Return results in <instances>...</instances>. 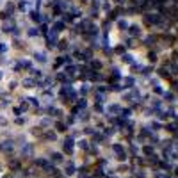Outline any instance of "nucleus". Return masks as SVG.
<instances>
[{"instance_id": "5", "label": "nucleus", "mask_w": 178, "mask_h": 178, "mask_svg": "<svg viewBox=\"0 0 178 178\" xmlns=\"http://www.w3.org/2000/svg\"><path fill=\"white\" fill-rule=\"evenodd\" d=\"M0 148H2L4 152H11V150H12V143H11V141H5L4 144H0Z\"/></svg>"}, {"instance_id": "1", "label": "nucleus", "mask_w": 178, "mask_h": 178, "mask_svg": "<svg viewBox=\"0 0 178 178\" xmlns=\"http://www.w3.org/2000/svg\"><path fill=\"white\" fill-rule=\"evenodd\" d=\"M112 150L118 153V159H119V160H125V159H127V153H125L123 146H119V144H114V146H112Z\"/></svg>"}, {"instance_id": "31", "label": "nucleus", "mask_w": 178, "mask_h": 178, "mask_svg": "<svg viewBox=\"0 0 178 178\" xmlns=\"http://www.w3.org/2000/svg\"><path fill=\"white\" fill-rule=\"evenodd\" d=\"M157 178H168V177H166V175H162V173H159V175H157Z\"/></svg>"}, {"instance_id": "10", "label": "nucleus", "mask_w": 178, "mask_h": 178, "mask_svg": "<svg viewBox=\"0 0 178 178\" xmlns=\"http://www.w3.org/2000/svg\"><path fill=\"white\" fill-rule=\"evenodd\" d=\"M52 160L53 162H62V155L61 153H52Z\"/></svg>"}, {"instance_id": "3", "label": "nucleus", "mask_w": 178, "mask_h": 178, "mask_svg": "<svg viewBox=\"0 0 178 178\" xmlns=\"http://www.w3.org/2000/svg\"><path fill=\"white\" fill-rule=\"evenodd\" d=\"M46 39H48V43L50 45H55V39H57V32H48V36H46Z\"/></svg>"}, {"instance_id": "23", "label": "nucleus", "mask_w": 178, "mask_h": 178, "mask_svg": "<svg viewBox=\"0 0 178 178\" xmlns=\"http://www.w3.org/2000/svg\"><path fill=\"white\" fill-rule=\"evenodd\" d=\"M144 153H146V155H152V153H153V150H152V148H144Z\"/></svg>"}, {"instance_id": "33", "label": "nucleus", "mask_w": 178, "mask_h": 178, "mask_svg": "<svg viewBox=\"0 0 178 178\" xmlns=\"http://www.w3.org/2000/svg\"><path fill=\"white\" fill-rule=\"evenodd\" d=\"M2 77H4V73H2V71H0V80H2Z\"/></svg>"}, {"instance_id": "24", "label": "nucleus", "mask_w": 178, "mask_h": 178, "mask_svg": "<svg viewBox=\"0 0 178 178\" xmlns=\"http://www.w3.org/2000/svg\"><path fill=\"white\" fill-rule=\"evenodd\" d=\"M57 80H61V82H64V80H66V77H64V75H57Z\"/></svg>"}, {"instance_id": "12", "label": "nucleus", "mask_w": 178, "mask_h": 178, "mask_svg": "<svg viewBox=\"0 0 178 178\" xmlns=\"http://www.w3.org/2000/svg\"><path fill=\"white\" fill-rule=\"evenodd\" d=\"M123 61H125V62H130V64H132V62H134V55L127 53V55H123Z\"/></svg>"}, {"instance_id": "22", "label": "nucleus", "mask_w": 178, "mask_h": 178, "mask_svg": "<svg viewBox=\"0 0 178 178\" xmlns=\"http://www.w3.org/2000/svg\"><path fill=\"white\" fill-rule=\"evenodd\" d=\"M29 36H37V30H36V29H30V30H29Z\"/></svg>"}, {"instance_id": "7", "label": "nucleus", "mask_w": 178, "mask_h": 178, "mask_svg": "<svg viewBox=\"0 0 178 178\" xmlns=\"http://www.w3.org/2000/svg\"><path fill=\"white\" fill-rule=\"evenodd\" d=\"M139 32H141V30H139L137 25H132V27H130V34H132V36H139Z\"/></svg>"}, {"instance_id": "4", "label": "nucleus", "mask_w": 178, "mask_h": 178, "mask_svg": "<svg viewBox=\"0 0 178 178\" xmlns=\"http://www.w3.org/2000/svg\"><path fill=\"white\" fill-rule=\"evenodd\" d=\"M61 30H64V23H62V21H55V23H53V32L59 34Z\"/></svg>"}, {"instance_id": "19", "label": "nucleus", "mask_w": 178, "mask_h": 178, "mask_svg": "<svg viewBox=\"0 0 178 178\" xmlns=\"http://www.w3.org/2000/svg\"><path fill=\"white\" fill-rule=\"evenodd\" d=\"M64 61H66L64 57H61V59H57V61H55V68H57V66H61V64H62Z\"/></svg>"}, {"instance_id": "18", "label": "nucleus", "mask_w": 178, "mask_h": 178, "mask_svg": "<svg viewBox=\"0 0 178 178\" xmlns=\"http://www.w3.org/2000/svg\"><path fill=\"white\" fill-rule=\"evenodd\" d=\"M55 128H57L59 132H64V130H66V127H64L62 123H57V125H55Z\"/></svg>"}, {"instance_id": "32", "label": "nucleus", "mask_w": 178, "mask_h": 178, "mask_svg": "<svg viewBox=\"0 0 178 178\" xmlns=\"http://www.w3.org/2000/svg\"><path fill=\"white\" fill-rule=\"evenodd\" d=\"M175 175H177V177H178V168H177V169H175Z\"/></svg>"}, {"instance_id": "9", "label": "nucleus", "mask_w": 178, "mask_h": 178, "mask_svg": "<svg viewBox=\"0 0 178 178\" xmlns=\"http://www.w3.org/2000/svg\"><path fill=\"white\" fill-rule=\"evenodd\" d=\"M23 86H25V87H34V78H25V80H23Z\"/></svg>"}, {"instance_id": "35", "label": "nucleus", "mask_w": 178, "mask_h": 178, "mask_svg": "<svg viewBox=\"0 0 178 178\" xmlns=\"http://www.w3.org/2000/svg\"><path fill=\"white\" fill-rule=\"evenodd\" d=\"M177 146H178V144H177Z\"/></svg>"}, {"instance_id": "20", "label": "nucleus", "mask_w": 178, "mask_h": 178, "mask_svg": "<svg viewBox=\"0 0 178 178\" xmlns=\"http://www.w3.org/2000/svg\"><path fill=\"white\" fill-rule=\"evenodd\" d=\"M50 112H52V116H59V114H61L59 109H50Z\"/></svg>"}, {"instance_id": "21", "label": "nucleus", "mask_w": 178, "mask_h": 178, "mask_svg": "<svg viewBox=\"0 0 178 178\" xmlns=\"http://www.w3.org/2000/svg\"><path fill=\"white\" fill-rule=\"evenodd\" d=\"M45 137H46V139H55V137H57V136H55V134H53V132H48V134H46V136H45Z\"/></svg>"}, {"instance_id": "2", "label": "nucleus", "mask_w": 178, "mask_h": 178, "mask_svg": "<svg viewBox=\"0 0 178 178\" xmlns=\"http://www.w3.org/2000/svg\"><path fill=\"white\" fill-rule=\"evenodd\" d=\"M73 143H75V141H73L71 137L66 139V143H64V152H66V153H71V152H73Z\"/></svg>"}, {"instance_id": "13", "label": "nucleus", "mask_w": 178, "mask_h": 178, "mask_svg": "<svg viewBox=\"0 0 178 178\" xmlns=\"http://www.w3.org/2000/svg\"><path fill=\"white\" fill-rule=\"evenodd\" d=\"M109 112H121V107H119V105H111V107H109Z\"/></svg>"}, {"instance_id": "26", "label": "nucleus", "mask_w": 178, "mask_h": 178, "mask_svg": "<svg viewBox=\"0 0 178 178\" xmlns=\"http://www.w3.org/2000/svg\"><path fill=\"white\" fill-rule=\"evenodd\" d=\"M29 100H30L32 105H37V98H29Z\"/></svg>"}, {"instance_id": "16", "label": "nucleus", "mask_w": 178, "mask_h": 178, "mask_svg": "<svg viewBox=\"0 0 178 178\" xmlns=\"http://www.w3.org/2000/svg\"><path fill=\"white\" fill-rule=\"evenodd\" d=\"M80 148H84V150H87V148H89V143H87L86 139H82V141H80Z\"/></svg>"}, {"instance_id": "15", "label": "nucleus", "mask_w": 178, "mask_h": 178, "mask_svg": "<svg viewBox=\"0 0 178 178\" xmlns=\"http://www.w3.org/2000/svg\"><path fill=\"white\" fill-rule=\"evenodd\" d=\"M66 173H68V175H73V173H75V166H73V164H68V166H66Z\"/></svg>"}, {"instance_id": "25", "label": "nucleus", "mask_w": 178, "mask_h": 178, "mask_svg": "<svg viewBox=\"0 0 178 178\" xmlns=\"http://www.w3.org/2000/svg\"><path fill=\"white\" fill-rule=\"evenodd\" d=\"M132 84H134V78H127V86H128V87H130V86H132Z\"/></svg>"}, {"instance_id": "29", "label": "nucleus", "mask_w": 178, "mask_h": 178, "mask_svg": "<svg viewBox=\"0 0 178 178\" xmlns=\"http://www.w3.org/2000/svg\"><path fill=\"white\" fill-rule=\"evenodd\" d=\"M137 178H146V175L144 173H137Z\"/></svg>"}, {"instance_id": "8", "label": "nucleus", "mask_w": 178, "mask_h": 178, "mask_svg": "<svg viewBox=\"0 0 178 178\" xmlns=\"http://www.w3.org/2000/svg\"><path fill=\"white\" fill-rule=\"evenodd\" d=\"M36 59H37V61H41V62H45V61H46V53L37 52V53H36Z\"/></svg>"}, {"instance_id": "28", "label": "nucleus", "mask_w": 178, "mask_h": 178, "mask_svg": "<svg viewBox=\"0 0 178 178\" xmlns=\"http://www.w3.org/2000/svg\"><path fill=\"white\" fill-rule=\"evenodd\" d=\"M5 50H7V46H5V45H0V52H5Z\"/></svg>"}, {"instance_id": "34", "label": "nucleus", "mask_w": 178, "mask_h": 178, "mask_svg": "<svg viewBox=\"0 0 178 178\" xmlns=\"http://www.w3.org/2000/svg\"><path fill=\"white\" fill-rule=\"evenodd\" d=\"M109 178H114V177H109Z\"/></svg>"}, {"instance_id": "14", "label": "nucleus", "mask_w": 178, "mask_h": 178, "mask_svg": "<svg viewBox=\"0 0 178 178\" xmlns=\"http://www.w3.org/2000/svg\"><path fill=\"white\" fill-rule=\"evenodd\" d=\"M32 152H34V150H32V146H29V144L23 148V155H32Z\"/></svg>"}, {"instance_id": "17", "label": "nucleus", "mask_w": 178, "mask_h": 178, "mask_svg": "<svg viewBox=\"0 0 178 178\" xmlns=\"http://www.w3.org/2000/svg\"><path fill=\"white\" fill-rule=\"evenodd\" d=\"M93 68H94V70H100V68H102V62H100V61H93Z\"/></svg>"}, {"instance_id": "6", "label": "nucleus", "mask_w": 178, "mask_h": 178, "mask_svg": "<svg viewBox=\"0 0 178 178\" xmlns=\"http://www.w3.org/2000/svg\"><path fill=\"white\" fill-rule=\"evenodd\" d=\"M148 20L153 21V23H159V21H160V16H159V14H148Z\"/></svg>"}, {"instance_id": "30", "label": "nucleus", "mask_w": 178, "mask_h": 178, "mask_svg": "<svg viewBox=\"0 0 178 178\" xmlns=\"http://www.w3.org/2000/svg\"><path fill=\"white\" fill-rule=\"evenodd\" d=\"M5 123H7V121H5L4 118H0V125H5Z\"/></svg>"}, {"instance_id": "27", "label": "nucleus", "mask_w": 178, "mask_h": 178, "mask_svg": "<svg viewBox=\"0 0 178 178\" xmlns=\"http://www.w3.org/2000/svg\"><path fill=\"white\" fill-rule=\"evenodd\" d=\"M86 105H87V103H86V102H84V100H82V102H78V107H80V109H84V107H86Z\"/></svg>"}, {"instance_id": "11", "label": "nucleus", "mask_w": 178, "mask_h": 178, "mask_svg": "<svg viewBox=\"0 0 178 178\" xmlns=\"http://www.w3.org/2000/svg\"><path fill=\"white\" fill-rule=\"evenodd\" d=\"M75 71H77V66H73V64L66 68V73H68V75H75Z\"/></svg>"}]
</instances>
